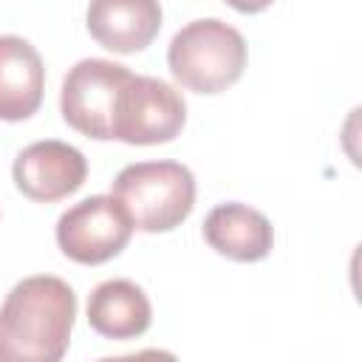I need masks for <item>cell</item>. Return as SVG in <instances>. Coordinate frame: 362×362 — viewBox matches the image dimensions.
Wrapping results in <instances>:
<instances>
[{
	"instance_id": "obj_1",
	"label": "cell",
	"mask_w": 362,
	"mask_h": 362,
	"mask_svg": "<svg viewBox=\"0 0 362 362\" xmlns=\"http://www.w3.org/2000/svg\"><path fill=\"white\" fill-rule=\"evenodd\" d=\"M76 320L74 288L51 274L20 280L0 305V362H59Z\"/></svg>"
},
{
	"instance_id": "obj_2",
	"label": "cell",
	"mask_w": 362,
	"mask_h": 362,
	"mask_svg": "<svg viewBox=\"0 0 362 362\" xmlns=\"http://www.w3.org/2000/svg\"><path fill=\"white\" fill-rule=\"evenodd\" d=\"M167 65L175 82L195 93H221L232 88L246 68V40L218 17L187 23L167 48Z\"/></svg>"
},
{
	"instance_id": "obj_3",
	"label": "cell",
	"mask_w": 362,
	"mask_h": 362,
	"mask_svg": "<svg viewBox=\"0 0 362 362\" xmlns=\"http://www.w3.org/2000/svg\"><path fill=\"white\" fill-rule=\"evenodd\" d=\"M141 232H170L181 226L195 206V178L178 161L127 164L110 192Z\"/></svg>"
},
{
	"instance_id": "obj_4",
	"label": "cell",
	"mask_w": 362,
	"mask_h": 362,
	"mask_svg": "<svg viewBox=\"0 0 362 362\" xmlns=\"http://www.w3.org/2000/svg\"><path fill=\"white\" fill-rule=\"evenodd\" d=\"M184 122L187 105L173 85L130 74L116 99L113 139L124 144H164L181 133Z\"/></svg>"
},
{
	"instance_id": "obj_5",
	"label": "cell",
	"mask_w": 362,
	"mask_h": 362,
	"mask_svg": "<svg viewBox=\"0 0 362 362\" xmlns=\"http://www.w3.org/2000/svg\"><path fill=\"white\" fill-rule=\"evenodd\" d=\"M130 71L110 59H79L62 79V119L88 139H113V110Z\"/></svg>"
},
{
	"instance_id": "obj_6",
	"label": "cell",
	"mask_w": 362,
	"mask_h": 362,
	"mask_svg": "<svg viewBox=\"0 0 362 362\" xmlns=\"http://www.w3.org/2000/svg\"><path fill=\"white\" fill-rule=\"evenodd\" d=\"M133 235V221L113 195H90L57 221V243L65 257L99 266L116 257Z\"/></svg>"
},
{
	"instance_id": "obj_7",
	"label": "cell",
	"mask_w": 362,
	"mask_h": 362,
	"mask_svg": "<svg viewBox=\"0 0 362 362\" xmlns=\"http://www.w3.org/2000/svg\"><path fill=\"white\" fill-rule=\"evenodd\" d=\"M88 178L85 156L57 139H42L20 150L14 158V184L17 189L40 204H54L74 195Z\"/></svg>"
},
{
	"instance_id": "obj_8",
	"label": "cell",
	"mask_w": 362,
	"mask_h": 362,
	"mask_svg": "<svg viewBox=\"0 0 362 362\" xmlns=\"http://www.w3.org/2000/svg\"><path fill=\"white\" fill-rule=\"evenodd\" d=\"M90 37L116 54H136L147 48L161 31L158 0H90L88 6Z\"/></svg>"
},
{
	"instance_id": "obj_9",
	"label": "cell",
	"mask_w": 362,
	"mask_h": 362,
	"mask_svg": "<svg viewBox=\"0 0 362 362\" xmlns=\"http://www.w3.org/2000/svg\"><path fill=\"white\" fill-rule=\"evenodd\" d=\"M204 240L223 257L238 263L263 260L274 246L272 221L238 201L218 204L204 221Z\"/></svg>"
},
{
	"instance_id": "obj_10",
	"label": "cell",
	"mask_w": 362,
	"mask_h": 362,
	"mask_svg": "<svg viewBox=\"0 0 362 362\" xmlns=\"http://www.w3.org/2000/svg\"><path fill=\"white\" fill-rule=\"evenodd\" d=\"M45 68L37 48L14 34L0 37V119L23 122L42 105Z\"/></svg>"
},
{
	"instance_id": "obj_11",
	"label": "cell",
	"mask_w": 362,
	"mask_h": 362,
	"mask_svg": "<svg viewBox=\"0 0 362 362\" xmlns=\"http://www.w3.org/2000/svg\"><path fill=\"white\" fill-rule=\"evenodd\" d=\"M150 300L133 280H105L88 297V322L107 339H136L150 328Z\"/></svg>"
},
{
	"instance_id": "obj_12",
	"label": "cell",
	"mask_w": 362,
	"mask_h": 362,
	"mask_svg": "<svg viewBox=\"0 0 362 362\" xmlns=\"http://www.w3.org/2000/svg\"><path fill=\"white\" fill-rule=\"evenodd\" d=\"M235 11H240V14H257V11H263V8H269L274 0H226Z\"/></svg>"
}]
</instances>
